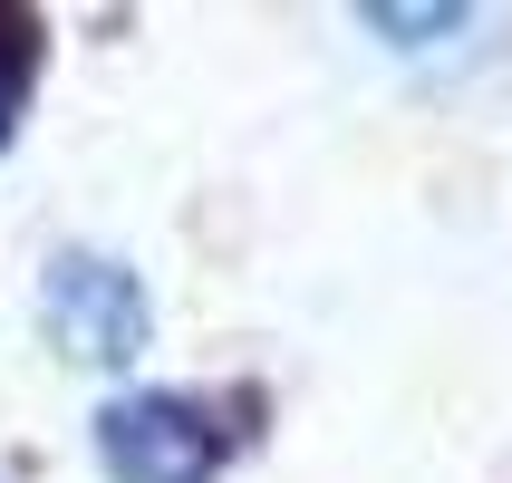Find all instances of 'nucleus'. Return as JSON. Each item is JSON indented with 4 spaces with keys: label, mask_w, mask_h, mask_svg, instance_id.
I'll list each match as a JSON object with an SVG mask.
<instances>
[{
    "label": "nucleus",
    "mask_w": 512,
    "mask_h": 483,
    "mask_svg": "<svg viewBox=\"0 0 512 483\" xmlns=\"http://www.w3.org/2000/svg\"><path fill=\"white\" fill-rule=\"evenodd\" d=\"M39 329H49L78 368H126V358L145 348V329H155V310H145V281L126 271V261L58 252L49 281H39Z\"/></svg>",
    "instance_id": "f257e3e1"
},
{
    "label": "nucleus",
    "mask_w": 512,
    "mask_h": 483,
    "mask_svg": "<svg viewBox=\"0 0 512 483\" xmlns=\"http://www.w3.org/2000/svg\"><path fill=\"white\" fill-rule=\"evenodd\" d=\"M232 455V426L203 397H116L97 416V464L116 483H213Z\"/></svg>",
    "instance_id": "f03ea898"
},
{
    "label": "nucleus",
    "mask_w": 512,
    "mask_h": 483,
    "mask_svg": "<svg viewBox=\"0 0 512 483\" xmlns=\"http://www.w3.org/2000/svg\"><path fill=\"white\" fill-rule=\"evenodd\" d=\"M29 78H39V20L29 10H0V145L29 107Z\"/></svg>",
    "instance_id": "7ed1b4c3"
}]
</instances>
